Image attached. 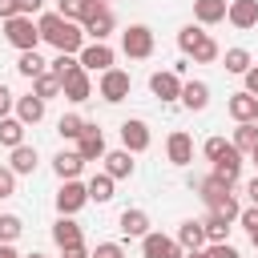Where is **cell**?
Returning <instances> with one entry per match:
<instances>
[{"mask_svg":"<svg viewBox=\"0 0 258 258\" xmlns=\"http://www.w3.org/2000/svg\"><path fill=\"white\" fill-rule=\"evenodd\" d=\"M242 77H246V93H254V97H258V64H250Z\"/></svg>","mask_w":258,"mask_h":258,"instance_id":"47","label":"cell"},{"mask_svg":"<svg viewBox=\"0 0 258 258\" xmlns=\"http://www.w3.org/2000/svg\"><path fill=\"white\" fill-rule=\"evenodd\" d=\"M28 258H44V254H28Z\"/></svg>","mask_w":258,"mask_h":258,"instance_id":"57","label":"cell"},{"mask_svg":"<svg viewBox=\"0 0 258 258\" xmlns=\"http://www.w3.org/2000/svg\"><path fill=\"white\" fill-rule=\"evenodd\" d=\"M202 226H206V242H226V238H230V222L218 218V214H210Z\"/></svg>","mask_w":258,"mask_h":258,"instance_id":"33","label":"cell"},{"mask_svg":"<svg viewBox=\"0 0 258 258\" xmlns=\"http://www.w3.org/2000/svg\"><path fill=\"white\" fill-rule=\"evenodd\" d=\"M8 169H12V173H32V169H36V149H32V145H16Z\"/></svg>","mask_w":258,"mask_h":258,"instance_id":"28","label":"cell"},{"mask_svg":"<svg viewBox=\"0 0 258 258\" xmlns=\"http://www.w3.org/2000/svg\"><path fill=\"white\" fill-rule=\"evenodd\" d=\"M85 189H89V198H93V202H109V198H113V177H109V173H97Z\"/></svg>","mask_w":258,"mask_h":258,"instance_id":"32","label":"cell"},{"mask_svg":"<svg viewBox=\"0 0 258 258\" xmlns=\"http://www.w3.org/2000/svg\"><path fill=\"white\" fill-rule=\"evenodd\" d=\"M32 93H36L40 101H48V97H56V93H60V77L44 69L40 77H32Z\"/></svg>","mask_w":258,"mask_h":258,"instance_id":"27","label":"cell"},{"mask_svg":"<svg viewBox=\"0 0 258 258\" xmlns=\"http://www.w3.org/2000/svg\"><path fill=\"white\" fill-rule=\"evenodd\" d=\"M89 258H125V250H121L117 242H101V246H97Z\"/></svg>","mask_w":258,"mask_h":258,"instance_id":"41","label":"cell"},{"mask_svg":"<svg viewBox=\"0 0 258 258\" xmlns=\"http://www.w3.org/2000/svg\"><path fill=\"white\" fill-rule=\"evenodd\" d=\"M20 230H24V222L16 214H0V242H16Z\"/></svg>","mask_w":258,"mask_h":258,"instance_id":"36","label":"cell"},{"mask_svg":"<svg viewBox=\"0 0 258 258\" xmlns=\"http://www.w3.org/2000/svg\"><path fill=\"white\" fill-rule=\"evenodd\" d=\"M226 149H230V145H226V137H210V141H206V157H210V161H218Z\"/></svg>","mask_w":258,"mask_h":258,"instance_id":"44","label":"cell"},{"mask_svg":"<svg viewBox=\"0 0 258 258\" xmlns=\"http://www.w3.org/2000/svg\"><path fill=\"white\" fill-rule=\"evenodd\" d=\"M181 105L194 109V113H202V109L210 105V85H206V81H185V85H181Z\"/></svg>","mask_w":258,"mask_h":258,"instance_id":"16","label":"cell"},{"mask_svg":"<svg viewBox=\"0 0 258 258\" xmlns=\"http://www.w3.org/2000/svg\"><path fill=\"white\" fill-rule=\"evenodd\" d=\"M16 117H20L24 125H36V121L44 117V101H40L36 93H28V97H20V101H16Z\"/></svg>","mask_w":258,"mask_h":258,"instance_id":"22","label":"cell"},{"mask_svg":"<svg viewBox=\"0 0 258 258\" xmlns=\"http://www.w3.org/2000/svg\"><path fill=\"white\" fill-rule=\"evenodd\" d=\"M189 56H194L198 64H210V60H218V40H214V36L206 32V36H202V40H198V44L189 48Z\"/></svg>","mask_w":258,"mask_h":258,"instance_id":"31","label":"cell"},{"mask_svg":"<svg viewBox=\"0 0 258 258\" xmlns=\"http://www.w3.org/2000/svg\"><path fill=\"white\" fill-rule=\"evenodd\" d=\"M81 129H85V121H81L77 113H64V117L56 121V133H60V137H69V141H77V137H81Z\"/></svg>","mask_w":258,"mask_h":258,"instance_id":"35","label":"cell"},{"mask_svg":"<svg viewBox=\"0 0 258 258\" xmlns=\"http://www.w3.org/2000/svg\"><path fill=\"white\" fill-rule=\"evenodd\" d=\"M8 109H12V93L0 85V117H8Z\"/></svg>","mask_w":258,"mask_h":258,"instance_id":"48","label":"cell"},{"mask_svg":"<svg viewBox=\"0 0 258 258\" xmlns=\"http://www.w3.org/2000/svg\"><path fill=\"white\" fill-rule=\"evenodd\" d=\"M77 64H81V60H73V52H60V56L52 60V69H48V73H56V77H64V73H73Z\"/></svg>","mask_w":258,"mask_h":258,"instance_id":"40","label":"cell"},{"mask_svg":"<svg viewBox=\"0 0 258 258\" xmlns=\"http://www.w3.org/2000/svg\"><path fill=\"white\" fill-rule=\"evenodd\" d=\"M194 185H198V194H202V202H206V206H214L218 198H226V194H230V185H222L218 177H202V181H194Z\"/></svg>","mask_w":258,"mask_h":258,"instance_id":"30","label":"cell"},{"mask_svg":"<svg viewBox=\"0 0 258 258\" xmlns=\"http://www.w3.org/2000/svg\"><path fill=\"white\" fill-rule=\"evenodd\" d=\"M8 16H16V0H0V20H8Z\"/></svg>","mask_w":258,"mask_h":258,"instance_id":"49","label":"cell"},{"mask_svg":"<svg viewBox=\"0 0 258 258\" xmlns=\"http://www.w3.org/2000/svg\"><path fill=\"white\" fill-rule=\"evenodd\" d=\"M36 32L40 40H48L56 52H81L85 48V28H77L73 20H64L60 12H48L36 20Z\"/></svg>","mask_w":258,"mask_h":258,"instance_id":"1","label":"cell"},{"mask_svg":"<svg viewBox=\"0 0 258 258\" xmlns=\"http://www.w3.org/2000/svg\"><path fill=\"white\" fill-rule=\"evenodd\" d=\"M165 153H169L173 165H185V161L194 157V141H189V133H185V129H173L169 141H165Z\"/></svg>","mask_w":258,"mask_h":258,"instance_id":"14","label":"cell"},{"mask_svg":"<svg viewBox=\"0 0 258 258\" xmlns=\"http://www.w3.org/2000/svg\"><path fill=\"white\" fill-rule=\"evenodd\" d=\"M105 173L117 181V177H129L133 173V161H129V149H113V153H105Z\"/></svg>","mask_w":258,"mask_h":258,"instance_id":"23","label":"cell"},{"mask_svg":"<svg viewBox=\"0 0 258 258\" xmlns=\"http://www.w3.org/2000/svg\"><path fill=\"white\" fill-rule=\"evenodd\" d=\"M250 69V52L246 48H226V73H246Z\"/></svg>","mask_w":258,"mask_h":258,"instance_id":"37","label":"cell"},{"mask_svg":"<svg viewBox=\"0 0 258 258\" xmlns=\"http://www.w3.org/2000/svg\"><path fill=\"white\" fill-rule=\"evenodd\" d=\"M226 20H230L234 28H254V24H258V0H234V4L226 8Z\"/></svg>","mask_w":258,"mask_h":258,"instance_id":"12","label":"cell"},{"mask_svg":"<svg viewBox=\"0 0 258 258\" xmlns=\"http://www.w3.org/2000/svg\"><path fill=\"white\" fill-rule=\"evenodd\" d=\"M85 32H89L93 40H105V36L113 32V12H109L101 0H97V4H93V12L85 16Z\"/></svg>","mask_w":258,"mask_h":258,"instance_id":"11","label":"cell"},{"mask_svg":"<svg viewBox=\"0 0 258 258\" xmlns=\"http://www.w3.org/2000/svg\"><path fill=\"white\" fill-rule=\"evenodd\" d=\"M210 214H218V218H226V222H234V218H238V202H234V194H226V198H218V202L210 206Z\"/></svg>","mask_w":258,"mask_h":258,"instance_id":"38","label":"cell"},{"mask_svg":"<svg viewBox=\"0 0 258 258\" xmlns=\"http://www.w3.org/2000/svg\"><path fill=\"white\" fill-rule=\"evenodd\" d=\"M250 242H254V246H258V230H254V234H250Z\"/></svg>","mask_w":258,"mask_h":258,"instance_id":"55","label":"cell"},{"mask_svg":"<svg viewBox=\"0 0 258 258\" xmlns=\"http://www.w3.org/2000/svg\"><path fill=\"white\" fill-rule=\"evenodd\" d=\"M0 258H20V254H16V250H12L8 242H0Z\"/></svg>","mask_w":258,"mask_h":258,"instance_id":"51","label":"cell"},{"mask_svg":"<svg viewBox=\"0 0 258 258\" xmlns=\"http://www.w3.org/2000/svg\"><path fill=\"white\" fill-rule=\"evenodd\" d=\"M85 202H89V189H85L77 177H69V181L60 185V194H56V210H60V214H77Z\"/></svg>","mask_w":258,"mask_h":258,"instance_id":"9","label":"cell"},{"mask_svg":"<svg viewBox=\"0 0 258 258\" xmlns=\"http://www.w3.org/2000/svg\"><path fill=\"white\" fill-rule=\"evenodd\" d=\"M81 165H85V157L73 149V153H56V161H52V169H56V177L60 181H69V177H77L81 173Z\"/></svg>","mask_w":258,"mask_h":258,"instance_id":"25","label":"cell"},{"mask_svg":"<svg viewBox=\"0 0 258 258\" xmlns=\"http://www.w3.org/2000/svg\"><path fill=\"white\" fill-rule=\"evenodd\" d=\"M44 69H48V64L40 60V52H36V48L20 52V60H16V73H20V77H40Z\"/></svg>","mask_w":258,"mask_h":258,"instance_id":"29","label":"cell"},{"mask_svg":"<svg viewBox=\"0 0 258 258\" xmlns=\"http://www.w3.org/2000/svg\"><path fill=\"white\" fill-rule=\"evenodd\" d=\"M206 258H238V250H234L230 242H210V250H206Z\"/></svg>","mask_w":258,"mask_h":258,"instance_id":"42","label":"cell"},{"mask_svg":"<svg viewBox=\"0 0 258 258\" xmlns=\"http://www.w3.org/2000/svg\"><path fill=\"white\" fill-rule=\"evenodd\" d=\"M250 161H254V165H258V149H250Z\"/></svg>","mask_w":258,"mask_h":258,"instance_id":"54","label":"cell"},{"mask_svg":"<svg viewBox=\"0 0 258 258\" xmlns=\"http://www.w3.org/2000/svg\"><path fill=\"white\" fill-rule=\"evenodd\" d=\"M0 145H8V149L24 145V121L20 117H0Z\"/></svg>","mask_w":258,"mask_h":258,"instance_id":"24","label":"cell"},{"mask_svg":"<svg viewBox=\"0 0 258 258\" xmlns=\"http://www.w3.org/2000/svg\"><path fill=\"white\" fill-rule=\"evenodd\" d=\"M121 234L125 238H145L149 234V214L145 210H125L121 214Z\"/></svg>","mask_w":258,"mask_h":258,"instance_id":"19","label":"cell"},{"mask_svg":"<svg viewBox=\"0 0 258 258\" xmlns=\"http://www.w3.org/2000/svg\"><path fill=\"white\" fill-rule=\"evenodd\" d=\"M141 254H145V258H181L185 250L177 246V238H165V234H145V238H141Z\"/></svg>","mask_w":258,"mask_h":258,"instance_id":"6","label":"cell"},{"mask_svg":"<svg viewBox=\"0 0 258 258\" xmlns=\"http://www.w3.org/2000/svg\"><path fill=\"white\" fill-rule=\"evenodd\" d=\"M226 109H230V117H234V121H254V109H258V97H254V93H234Z\"/></svg>","mask_w":258,"mask_h":258,"instance_id":"21","label":"cell"},{"mask_svg":"<svg viewBox=\"0 0 258 258\" xmlns=\"http://www.w3.org/2000/svg\"><path fill=\"white\" fill-rule=\"evenodd\" d=\"M60 93H64L69 101H89V97H93V85H89V73H85L81 64H77L73 73H64V77H60Z\"/></svg>","mask_w":258,"mask_h":258,"instance_id":"7","label":"cell"},{"mask_svg":"<svg viewBox=\"0 0 258 258\" xmlns=\"http://www.w3.org/2000/svg\"><path fill=\"white\" fill-rule=\"evenodd\" d=\"M121 141H125L129 153L149 149V125H145V121H125V125H121Z\"/></svg>","mask_w":258,"mask_h":258,"instance_id":"13","label":"cell"},{"mask_svg":"<svg viewBox=\"0 0 258 258\" xmlns=\"http://www.w3.org/2000/svg\"><path fill=\"white\" fill-rule=\"evenodd\" d=\"M238 173H242V153H238V149L230 145V149H226V153H222V157L214 161V173H210V177H218L222 185H230V189H234Z\"/></svg>","mask_w":258,"mask_h":258,"instance_id":"8","label":"cell"},{"mask_svg":"<svg viewBox=\"0 0 258 258\" xmlns=\"http://www.w3.org/2000/svg\"><path fill=\"white\" fill-rule=\"evenodd\" d=\"M234 149H238V153L258 149V125H254V121H238V129H234Z\"/></svg>","mask_w":258,"mask_h":258,"instance_id":"26","label":"cell"},{"mask_svg":"<svg viewBox=\"0 0 258 258\" xmlns=\"http://www.w3.org/2000/svg\"><path fill=\"white\" fill-rule=\"evenodd\" d=\"M4 40L12 44V48H20V52H28V48H36V40H40V32H36V24H32V16H8L4 20Z\"/></svg>","mask_w":258,"mask_h":258,"instance_id":"2","label":"cell"},{"mask_svg":"<svg viewBox=\"0 0 258 258\" xmlns=\"http://www.w3.org/2000/svg\"><path fill=\"white\" fill-rule=\"evenodd\" d=\"M64 258H89V250H85V246H69V250H64Z\"/></svg>","mask_w":258,"mask_h":258,"instance_id":"50","label":"cell"},{"mask_svg":"<svg viewBox=\"0 0 258 258\" xmlns=\"http://www.w3.org/2000/svg\"><path fill=\"white\" fill-rule=\"evenodd\" d=\"M149 89H153V97H161V101H177V97H181L177 73H153V77H149Z\"/></svg>","mask_w":258,"mask_h":258,"instance_id":"15","label":"cell"},{"mask_svg":"<svg viewBox=\"0 0 258 258\" xmlns=\"http://www.w3.org/2000/svg\"><path fill=\"white\" fill-rule=\"evenodd\" d=\"M93 4H97V0H60V16H64V20H85V16L93 12Z\"/></svg>","mask_w":258,"mask_h":258,"instance_id":"34","label":"cell"},{"mask_svg":"<svg viewBox=\"0 0 258 258\" xmlns=\"http://www.w3.org/2000/svg\"><path fill=\"white\" fill-rule=\"evenodd\" d=\"M177 246H181V250H202V246H206V226L194 222V218L181 222V226H177Z\"/></svg>","mask_w":258,"mask_h":258,"instance_id":"17","label":"cell"},{"mask_svg":"<svg viewBox=\"0 0 258 258\" xmlns=\"http://www.w3.org/2000/svg\"><path fill=\"white\" fill-rule=\"evenodd\" d=\"M181 258H206V250H185Z\"/></svg>","mask_w":258,"mask_h":258,"instance_id":"53","label":"cell"},{"mask_svg":"<svg viewBox=\"0 0 258 258\" xmlns=\"http://www.w3.org/2000/svg\"><path fill=\"white\" fill-rule=\"evenodd\" d=\"M121 48H125V56L145 60V56L153 52V32H149L145 24H129V28L121 32Z\"/></svg>","mask_w":258,"mask_h":258,"instance_id":"3","label":"cell"},{"mask_svg":"<svg viewBox=\"0 0 258 258\" xmlns=\"http://www.w3.org/2000/svg\"><path fill=\"white\" fill-rule=\"evenodd\" d=\"M226 0H194V20L198 24H218V20H226Z\"/></svg>","mask_w":258,"mask_h":258,"instance_id":"18","label":"cell"},{"mask_svg":"<svg viewBox=\"0 0 258 258\" xmlns=\"http://www.w3.org/2000/svg\"><path fill=\"white\" fill-rule=\"evenodd\" d=\"M129 73H121V69H105L101 73V97L109 101V105H117V101H125L129 97Z\"/></svg>","mask_w":258,"mask_h":258,"instance_id":"5","label":"cell"},{"mask_svg":"<svg viewBox=\"0 0 258 258\" xmlns=\"http://www.w3.org/2000/svg\"><path fill=\"white\" fill-rule=\"evenodd\" d=\"M81 69H85V73H105V69H113V48H109L105 40L85 44V48H81Z\"/></svg>","mask_w":258,"mask_h":258,"instance_id":"4","label":"cell"},{"mask_svg":"<svg viewBox=\"0 0 258 258\" xmlns=\"http://www.w3.org/2000/svg\"><path fill=\"white\" fill-rule=\"evenodd\" d=\"M254 125H258V109H254Z\"/></svg>","mask_w":258,"mask_h":258,"instance_id":"56","label":"cell"},{"mask_svg":"<svg viewBox=\"0 0 258 258\" xmlns=\"http://www.w3.org/2000/svg\"><path fill=\"white\" fill-rule=\"evenodd\" d=\"M40 4L44 0H16V12L20 16H32V12H40Z\"/></svg>","mask_w":258,"mask_h":258,"instance_id":"46","label":"cell"},{"mask_svg":"<svg viewBox=\"0 0 258 258\" xmlns=\"http://www.w3.org/2000/svg\"><path fill=\"white\" fill-rule=\"evenodd\" d=\"M77 153H81L85 161L105 157V133H101L97 125H85V129H81V137H77Z\"/></svg>","mask_w":258,"mask_h":258,"instance_id":"10","label":"cell"},{"mask_svg":"<svg viewBox=\"0 0 258 258\" xmlns=\"http://www.w3.org/2000/svg\"><path fill=\"white\" fill-rule=\"evenodd\" d=\"M238 222H242V226L254 234V230H258V206H250V210H238Z\"/></svg>","mask_w":258,"mask_h":258,"instance_id":"45","label":"cell"},{"mask_svg":"<svg viewBox=\"0 0 258 258\" xmlns=\"http://www.w3.org/2000/svg\"><path fill=\"white\" fill-rule=\"evenodd\" d=\"M12 194H16V173L0 165V198H12Z\"/></svg>","mask_w":258,"mask_h":258,"instance_id":"43","label":"cell"},{"mask_svg":"<svg viewBox=\"0 0 258 258\" xmlns=\"http://www.w3.org/2000/svg\"><path fill=\"white\" fill-rule=\"evenodd\" d=\"M52 238H56L60 250H69V246H85V242H81V226H77L73 218H64V214H60V222L52 226Z\"/></svg>","mask_w":258,"mask_h":258,"instance_id":"20","label":"cell"},{"mask_svg":"<svg viewBox=\"0 0 258 258\" xmlns=\"http://www.w3.org/2000/svg\"><path fill=\"white\" fill-rule=\"evenodd\" d=\"M246 194H250V202H254V206H258V177H254V181H250V189H246Z\"/></svg>","mask_w":258,"mask_h":258,"instance_id":"52","label":"cell"},{"mask_svg":"<svg viewBox=\"0 0 258 258\" xmlns=\"http://www.w3.org/2000/svg\"><path fill=\"white\" fill-rule=\"evenodd\" d=\"M202 36H206L202 28H194V24H185V28L177 32V44H181V52H189V48H194V44H198Z\"/></svg>","mask_w":258,"mask_h":258,"instance_id":"39","label":"cell"}]
</instances>
